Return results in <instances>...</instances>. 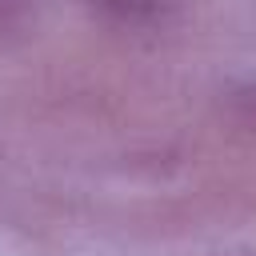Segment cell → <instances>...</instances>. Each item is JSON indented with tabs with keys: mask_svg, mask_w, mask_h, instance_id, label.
I'll list each match as a JSON object with an SVG mask.
<instances>
[{
	"mask_svg": "<svg viewBox=\"0 0 256 256\" xmlns=\"http://www.w3.org/2000/svg\"><path fill=\"white\" fill-rule=\"evenodd\" d=\"M88 4L124 28H160L176 8V0H88Z\"/></svg>",
	"mask_w": 256,
	"mask_h": 256,
	"instance_id": "cell-1",
	"label": "cell"
},
{
	"mask_svg": "<svg viewBox=\"0 0 256 256\" xmlns=\"http://www.w3.org/2000/svg\"><path fill=\"white\" fill-rule=\"evenodd\" d=\"M232 104L256 116V80H252V84H244V88H236V92H232Z\"/></svg>",
	"mask_w": 256,
	"mask_h": 256,
	"instance_id": "cell-2",
	"label": "cell"
},
{
	"mask_svg": "<svg viewBox=\"0 0 256 256\" xmlns=\"http://www.w3.org/2000/svg\"><path fill=\"white\" fill-rule=\"evenodd\" d=\"M28 4H32V0H0V20H12V16H20Z\"/></svg>",
	"mask_w": 256,
	"mask_h": 256,
	"instance_id": "cell-3",
	"label": "cell"
}]
</instances>
